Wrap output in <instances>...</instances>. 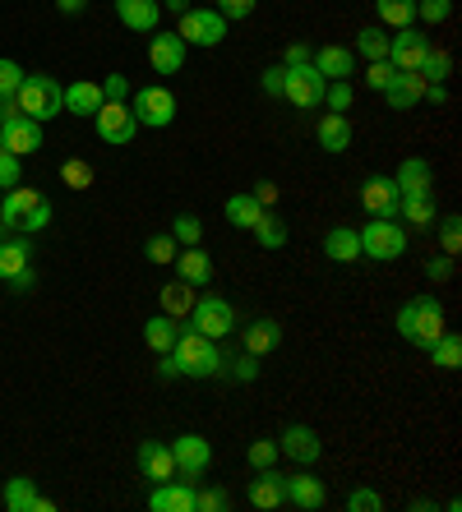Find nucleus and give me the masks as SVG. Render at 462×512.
Segmentation results:
<instances>
[{"label":"nucleus","instance_id":"6","mask_svg":"<svg viewBox=\"0 0 462 512\" xmlns=\"http://www.w3.org/2000/svg\"><path fill=\"white\" fill-rule=\"evenodd\" d=\"M356 236H361V254H365V259L389 263V259H402V254H407V231H402L398 222H389V217L365 222Z\"/></svg>","mask_w":462,"mask_h":512},{"label":"nucleus","instance_id":"53","mask_svg":"<svg viewBox=\"0 0 462 512\" xmlns=\"http://www.w3.org/2000/svg\"><path fill=\"white\" fill-rule=\"evenodd\" d=\"M98 88H102V102H125L130 97V79L125 74H107Z\"/></svg>","mask_w":462,"mask_h":512},{"label":"nucleus","instance_id":"43","mask_svg":"<svg viewBox=\"0 0 462 512\" xmlns=\"http://www.w3.org/2000/svg\"><path fill=\"white\" fill-rule=\"evenodd\" d=\"M171 236H176V245H199V236H204V227H199V217L195 213H181L176 217V227H171Z\"/></svg>","mask_w":462,"mask_h":512},{"label":"nucleus","instance_id":"1","mask_svg":"<svg viewBox=\"0 0 462 512\" xmlns=\"http://www.w3.org/2000/svg\"><path fill=\"white\" fill-rule=\"evenodd\" d=\"M176 360H181V374L185 379H218V374H227V360H222L218 342L204 333H195V328H181V337H176Z\"/></svg>","mask_w":462,"mask_h":512},{"label":"nucleus","instance_id":"8","mask_svg":"<svg viewBox=\"0 0 462 512\" xmlns=\"http://www.w3.org/2000/svg\"><path fill=\"white\" fill-rule=\"evenodd\" d=\"M171 457H176V476L181 480H204V471L213 466V443L204 434H181V439L171 443Z\"/></svg>","mask_w":462,"mask_h":512},{"label":"nucleus","instance_id":"33","mask_svg":"<svg viewBox=\"0 0 462 512\" xmlns=\"http://www.w3.org/2000/svg\"><path fill=\"white\" fill-rule=\"evenodd\" d=\"M28 259H33L28 240H0V282H10V277L24 273Z\"/></svg>","mask_w":462,"mask_h":512},{"label":"nucleus","instance_id":"11","mask_svg":"<svg viewBox=\"0 0 462 512\" xmlns=\"http://www.w3.org/2000/svg\"><path fill=\"white\" fill-rule=\"evenodd\" d=\"M130 111L139 125H148V130H167L171 120H176V93H167V88H139Z\"/></svg>","mask_w":462,"mask_h":512},{"label":"nucleus","instance_id":"46","mask_svg":"<svg viewBox=\"0 0 462 512\" xmlns=\"http://www.w3.org/2000/svg\"><path fill=\"white\" fill-rule=\"evenodd\" d=\"M439 240H444V254L458 259V250H462V217H444V222H439Z\"/></svg>","mask_w":462,"mask_h":512},{"label":"nucleus","instance_id":"59","mask_svg":"<svg viewBox=\"0 0 462 512\" xmlns=\"http://www.w3.org/2000/svg\"><path fill=\"white\" fill-rule=\"evenodd\" d=\"M430 102V107H449V88L444 84H426V93H421Z\"/></svg>","mask_w":462,"mask_h":512},{"label":"nucleus","instance_id":"54","mask_svg":"<svg viewBox=\"0 0 462 512\" xmlns=\"http://www.w3.org/2000/svg\"><path fill=\"white\" fill-rule=\"evenodd\" d=\"M347 508L352 512H379L384 508V499H379L375 489H352V494H347Z\"/></svg>","mask_w":462,"mask_h":512},{"label":"nucleus","instance_id":"39","mask_svg":"<svg viewBox=\"0 0 462 512\" xmlns=\"http://www.w3.org/2000/svg\"><path fill=\"white\" fill-rule=\"evenodd\" d=\"M250 231H255V240L264 245V250H282V245H287V222H282V217H273V213H264Z\"/></svg>","mask_w":462,"mask_h":512},{"label":"nucleus","instance_id":"55","mask_svg":"<svg viewBox=\"0 0 462 512\" xmlns=\"http://www.w3.org/2000/svg\"><path fill=\"white\" fill-rule=\"evenodd\" d=\"M255 5H259V0H218L213 10H218L222 19H250V14H255Z\"/></svg>","mask_w":462,"mask_h":512},{"label":"nucleus","instance_id":"13","mask_svg":"<svg viewBox=\"0 0 462 512\" xmlns=\"http://www.w3.org/2000/svg\"><path fill=\"white\" fill-rule=\"evenodd\" d=\"M398 185H393V176H370L361 185V208L370 217H389V222H398Z\"/></svg>","mask_w":462,"mask_h":512},{"label":"nucleus","instance_id":"34","mask_svg":"<svg viewBox=\"0 0 462 512\" xmlns=\"http://www.w3.org/2000/svg\"><path fill=\"white\" fill-rule=\"evenodd\" d=\"M37 485L28 476H14V480H5V508L10 512H37Z\"/></svg>","mask_w":462,"mask_h":512},{"label":"nucleus","instance_id":"21","mask_svg":"<svg viewBox=\"0 0 462 512\" xmlns=\"http://www.w3.org/2000/svg\"><path fill=\"white\" fill-rule=\"evenodd\" d=\"M421 93H426V79L416 70H398L389 79V88H384V102H389L393 111H412L416 102H421Z\"/></svg>","mask_w":462,"mask_h":512},{"label":"nucleus","instance_id":"14","mask_svg":"<svg viewBox=\"0 0 462 512\" xmlns=\"http://www.w3.org/2000/svg\"><path fill=\"white\" fill-rule=\"evenodd\" d=\"M42 199H47V194L28 190V185H14V190H5V199H0V222H5L10 231H24L28 217L42 208Z\"/></svg>","mask_w":462,"mask_h":512},{"label":"nucleus","instance_id":"2","mask_svg":"<svg viewBox=\"0 0 462 512\" xmlns=\"http://www.w3.org/2000/svg\"><path fill=\"white\" fill-rule=\"evenodd\" d=\"M398 333L407 337L412 346L430 351V346H435V337L444 333V305H439L435 296H416V300H407V305L398 310Z\"/></svg>","mask_w":462,"mask_h":512},{"label":"nucleus","instance_id":"12","mask_svg":"<svg viewBox=\"0 0 462 512\" xmlns=\"http://www.w3.org/2000/svg\"><path fill=\"white\" fill-rule=\"evenodd\" d=\"M278 453H287V462L296 466H315L324 457V443H319V434L310 425H287L278 439Z\"/></svg>","mask_w":462,"mask_h":512},{"label":"nucleus","instance_id":"41","mask_svg":"<svg viewBox=\"0 0 462 512\" xmlns=\"http://www.w3.org/2000/svg\"><path fill=\"white\" fill-rule=\"evenodd\" d=\"M61 180L70 190H88L93 185V167H88L84 157H70V162H61Z\"/></svg>","mask_w":462,"mask_h":512},{"label":"nucleus","instance_id":"44","mask_svg":"<svg viewBox=\"0 0 462 512\" xmlns=\"http://www.w3.org/2000/svg\"><path fill=\"white\" fill-rule=\"evenodd\" d=\"M352 84H347V79H333V84H324V107L329 111H347L352 107Z\"/></svg>","mask_w":462,"mask_h":512},{"label":"nucleus","instance_id":"26","mask_svg":"<svg viewBox=\"0 0 462 512\" xmlns=\"http://www.w3.org/2000/svg\"><path fill=\"white\" fill-rule=\"evenodd\" d=\"M315 139L324 153H347V148H352V120L342 116V111H329V116L315 125Z\"/></svg>","mask_w":462,"mask_h":512},{"label":"nucleus","instance_id":"30","mask_svg":"<svg viewBox=\"0 0 462 512\" xmlns=\"http://www.w3.org/2000/svg\"><path fill=\"white\" fill-rule=\"evenodd\" d=\"M98 107H102V88L98 84L74 79V84L65 88V111H70V116H93Z\"/></svg>","mask_w":462,"mask_h":512},{"label":"nucleus","instance_id":"23","mask_svg":"<svg viewBox=\"0 0 462 512\" xmlns=\"http://www.w3.org/2000/svg\"><path fill=\"white\" fill-rule=\"evenodd\" d=\"M116 14L130 33H153L162 19V5L158 0H116Z\"/></svg>","mask_w":462,"mask_h":512},{"label":"nucleus","instance_id":"42","mask_svg":"<svg viewBox=\"0 0 462 512\" xmlns=\"http://www.w3.org/2000/svg\"><path fill=\"white\" fill-rule=\"evenodd\" d=\"M19 84H24V65L10 56H0V102L19 93Z\"/></svg>","mask_w":462,"mask_h":512},{"label":"nucleus","instance_id":"24","mask_svg":"<svg viewBox=\"0 0 462 512\" xmlns=\"http://www.w3.org/2000/svg\"><path fill=\"white\" fill-rule=\"evenodd\" d=\"M176 277L181 282H190V286H208L213 282V259H208L199 245H185V250H176Z\"/></svg>","mask_w":462,"mask_h":512},{"label":"nucleus","instance_id":"58","mask_svg":"<svg viewBox=\"0 0 462 512\" xmlns=\"http://www.w3.org/2000/svg\"><path fill=\"white\" fill-rule=\"evenodd\" d=\"M181 374V360H176V351H162V365H158V379H176Z\"/></svg>","mask_w":462,"mask_h":512},{"label":"nucleus","instance_id":"27","mask_svg":"<svg viewBox=\"0 0 462 512\" xmlns=\"http://www.w3.org/2000/svg\"><path fill=\"white\" fill-rule=\"evenodd\" d=\"M241 346L250 351V356H268V351H278V346H282V323H278V319H255V323H245Z\"/></svg>","mask_w":462,"mask_h":512},{"label":"nucleus","instance_id":"63","mask_svg":"<svg viewBox=\"0 0 462 512\" xmlns=\"http://www.w3.org/2000/svg\"><path fill=\"white\" fill-rule=\"evenodd\" d=\"M56 10H61V14H84L88 0H56Z\"/></svg>","mask_w":462,"mask_h":512},{"label":"nucleus","instance_id":"56","mask_svg":"<svg viewBox=\"0 0 462 512\" xmlns=\"http://www.w3.org/2000/svg\"><path fill=\"white\" fill-rule=\"evenodd\" d=\"M282 84H287V65H268V70H264V93L268 97H282Z\"/></svg>","mask_w":462,"mask_h":512},{"label":"nucleus","instance_id":"22","mask_svg":"<svg viewBox=\"0 0 462 512\" xmlns=\"http://www.w3.org/2000/svg\"><path fill=\"white\" fill-rule=\"evenodd\" d=\"M148 60H153V70H158V74H181L185 42L176 33H158L153 42H148Z\"/></svg>","mask_w":462,"mask_h":512},{"label":"nucleus","instance_id":"25","mask_svg":"<svg viewBox=\"0 0 462 512\" xmlns=\"http://www.w3.org/2000/svg\"><path fill=\"white\" fill-rule=\"evenodd\" d=\"M393 185H398V194H435V171H430L426 157H407Z\"/></svg>","mask_w":462,"mask_h":512},{"label":"nucleus","instance_id":"31","mask_svg":"<svg viewBox=\"0 0 462 512\" xmlns=\"http://www.w3.org/2000/svg\"><path fill=\"white\" fill-rule=\"evenodd\" d=\"M324 254H329L333 263H356L361 259V236H356L352 227H333L329 236H324Z\"/></svg>","mask_w":462,"mask_h":512},{"label":"nucleus","instance_id":"52","mask_svg":"<svg viewBox=\"0 0 462 512\" xmlns=\"http://www.w3.org/2000/svg\"><path fill=\"white\" fill-rule=\"evenodd\" d=\"M227 374H231L236 383H255V379H259V356H250V351H245V356H236Z\"/></svg>","mask_w":462,"mask_h":512},{"label":"nucleus","instance_id":"3","mask_svg":"<svg viewBox=\"0 0 462 512\" xmlns=\"http://www.w3.org/2000/svg\"><path fill=\"white\" fill-rule=\"evenodd\" d=\"M14 107L24 111L28 120H56L65 111V88L51 79V74H24V84L14 93Z\"/></svg>","mask_w":462,"mask_h":512},{"label":"nucleus","instance_id":"62","mask_svg":"<svg viewBox=\"0 0 462 512\" xmlns=\"http://www.w3.org/2000/svg\"><path fill=\"white\" fill-rule=\"evenodd\" d=\"M305 60H310V47L296 42V47H287V60H282V65H305Z\"/></svg>","mask_w":462,"mask_h":512},{"label":"nucleus","instance_id":"10","mask_svg":"<svg viewBox=\"0 0 462 512\" xmlns=\"http://www.w3.org/2000/svg\"><path fill=\"white\" fill-rule=\"evenodd\" d=\"M93 125H98V139L116 143V148H125V143L139 134V120H134L130 102H102V107L93 111Z\"/></svg>","mask_w":462,"mask_h":512},{"label":"nucleus","instance_id":"50","mask_svg":"<svg viewBox=\"0 0 462 512\" xmlns=\"http://www.w3.org/2000/svg\"><path fill=\"white\" fill-rule=\"evenodd\" d=\"M416 14H421L426 24H444L453 14V0H416Z\"/></svg>","mask_w":462,"mask_h":512},{"label":"nucleus","instance_id":"38","mask_svg":"<svg viewBox=\"0 0 462 512\" xmlns=\"http://www.w3.org/2000/svg\"><path fill=\"white\" fill-rule=\"evenodd\" d=\"M416 74H421L426 84H444V79L453 74V56H449V51H439V47H430L426 60L416 65Z\"/></svg>","mask_w":462,"mask_h":512},{"label":"nucleus","instance_id":"45","mask_svg":"<svg viewBox=\"0 0 462 512\" xmlns=\"http://www.w3.org/2000/svg\"><path fill=\"white\" fill-rule=\"evenodd\" d=\"M245 457H250V466H255V471H264V466H278V439H255Z\"/></svg>","mask_w":462,"mask_h":512},{"label":"nucleus","instance_id":"35","mask_svg":"<svg viewBox=\"0 0 462 512\" xmlns=\"http://www.w3.org/2000/svg\"><path fill=\"white\" fill-rule=\"evenodd\" d=\"M176 337H181V328H176V319H167V314H158V319H148V323H144V342L153 346L158 356L176 346Z\"/></svg>","mask_w":462,"mask_h":512},{"label":"nucleus","instance_id":"61","mask_svg":"<svg viewBox=\"0 0 462 512\" xmlns=\"http://www.w3.org/2000/svg\"><path fill=\"white\" fill-rule=\"evenodd\" d=\"M10 286H14V291H19V296H28V291H33V286H37L33 268H24V273H19V277H10Z\"/></svg>","mask_w":462,"mask_h":512},{"label":"nucleus","instance_id":"51","mask_svg":"<svg viewBox=\"0 0 462 512\" xmlns=\"http://www.w3.org/2000/svg\"><path fill=\"white\" fill-rule=\"evenodd\" d=\"M393 74H398V70H393L389 60H370V70H365V88H375V93H384Z\"/></svg>","mask_w":462,"mask_h":512},{"label":"nucleus","instance_id":"48","mask_svg":"<svg viewBox=\"0 0 462 512\" xmlns=\"http://www.w3.org/2000/svg\"><path fill=\"white\" fill-rule=\"evenodd\" d=\"M176 250H181V245H176V236H153L148 240V263H171L176 259Z\"/></svg>","mask_w":462,"mask_h":512},{"label":"nucleus","instance_id":"49","mask_svg":"<svg viewBox=\"0 0 462 512\" xmlns=\"http://www.w3.org/2000/svg\"><path fill=\"white\" fill-rule=\"evenodd\" d=\"M227 489H218V485H213V489H195V512H222V508H227Z\"/></svg>","mask_w":462,"mask_h":512},{"label":"nucleus","instance_id":"16","mask_svg":"<svg viewBox=\"0 0 462 512\" xmlns=\"http://www.w3.org/2000/svg\"><path fill=\"white\" fill-rule=\"evenodd\" d=\"M139 476L162 485V480H176V457H171V443L144 439L139 443Z\"/></svg>","mask_w":462,"mask_h":512},{"label":"nucleus","instance_id":"37","mask_svg":"<svg viewBox=\"0 0 462 512\" xmlns=\"http://www.w3.org/2000/svg\"><path fill=\"white\" fill-rule=\"evenodd\" d=\"M430 360H435V370H458V365H462V342H458V333H439L435 346H430Z\"/></svg>","mask_w":462,"mask_h":512},{"label":"nucleus","instance_id":"40","mask_svg":"<svg viewBox=\"0 0 462 512\" xmlns=\"http://www.w3.org/2000/svg\"><path fill=\"white\" fill-rule=\"evenodd\" d=\"M356 51H361L365 60H389V33H384V28H361Z\"/></svg>","mask_w":462,"mask_h":512},{"label":"nucleus","instance_id":"28","mask_svg":"<svg viewBox=\"0 0 462 512\" xmlns=\"http://www.w3.org/2000/svg\"><path fill=\"white\" fill-rule=\"evenodd\" d=\"M398 217H402V222H412L416 231H430L439 222V217H435V199H430V194H402V199H398Z\"/></svg>","mask_w":462,"mask_h":512},{"label":"nucleus","instance_id":"15","mask_svg":"<svg viewBox=\"0 0 462 512\" xmlns=\"http://www.w3.org/2000/svg\"><path fill=\"white\" fill-rule=\"evenodd\" d=\"M398 37H389V65L393 70H416L430 51V37L416 33V28H393Z\"/></svg>","mask_w":462,"mask_h":512},{"label":"nucleus","instance_id":"60","mask_svg":"<svg viewBox=\"0 0 462 512\" xmlns=\"http://www.w3.org/2000/svg\"><path fill=\"white\" fill-rule=\"evenodd\" d=\"M250 194H255V199L268 208V203L278 199V185H273V180H255V190H250Z\"/></svg>","mask_w":462,"mask_h":512},{"label":"nucleus","instance_id":"19","mask_svg":"<svg viewBox=\"0 0 462 512\" xmlns=\"http://www.w3.org/2000/svg\"><path fill=\"white\" fill-rule=\"evenodd\" d=\"M148 508L153 512H195V485L190 480H162L148 494Z\"/></svg>","mask_w":462,"mask_h":512},{"label":"nucleus","instance_id":"20","mask_svg":"<svg viewBox=\"0 0 462 512\" xmlns=\"http://www.w3.org/2000/svg\"><path fill=\"white\" fill-rule=\"evenodd\" d=\"M310 65L324 74V84H333V79H352L356 74V51L352 47H319V51H310Z\"/></svg>","mask_w":462,"mask_h":512},{"label":"nucleus","instance_id":"47","mask_svg":"<svg viewBox=\"0 0 462 512\" xmlns=\"http://www.w3.org/2000/svg\"><path fill=\"white\" fill-rule=\"evenodd\" d=\"M19 162H24V157H14L10 148L0 143V190H14V185H19Z\"/></svg>","mask_w":462,"mask_h":512},{"label":"nucleus","instance_id":"29","mask_svg":"<svg viewBox=\"0 0 462 512\" xmlns=\"http://www.w3.org/2000/svg\"><path fill=\"white\" fill-rule=\"evenodd\" d=\"M162 314H167V319H176V323H181L185 319V314H190V310H195V286H190V282H181V277H176V282H167V286H162Z\"/></svg>","mask_w":462,"mask_h":512},{"label":"nucleus","instance_id":"64","mask_svg":"<svg viewBox=\"0 0 462 512\" xmlns=\"http://www.w3.org/2000/svg\"><path fill=\"white\" fill-rule=\"evenodd\" d=\"M158 5H162V10H171V14H176V19H181V14L190 10V0H158Z\"/></svg>","mask_w":462,"mask_h":512},{"label":"nucleus","instance_id":"7","mask_svg":"<svg viewBox=\"0 0 462 512\" xmlns=\"http://www.w3.org/2000/svg\"><path fill=\"white\" fill-rule=\"evenodd\" d=\"M190 328H195V333H204V337H213V342H222V337L236 328V310H231L222 296H195Z\"/></svg>","mask_w":462,"mask_h":512},{"label":"nucleus","instance_id":"18","mask_svg":"<svg viewBox=\"0 0 462 512\" xmlns=\"http://www.w3.org/2000/svg\"><path fill=\"white\" fill-rule=\"evenodd\" d=\"M282 503H287V476H282L278 466H264L259 480H250V508L273 512V508H282Z\"/></svg>","mask_w":462,"mask_h":512},{"label":"nucleus","instance_id":"5","mask_svg":"<svg viewBox=\"0 0 462 512\" xmlns=\"http://www.w3.org/2000/svg\"><path fill=\"white\" fill-rule=\"evenodd\" d=\"M176 37H181L185 47H218L222 37H227V19L213 5H190L181 14V24H176Z\"/></svg>","mask_w":462,"mask_h":512},{"label":"nucleus","instance_id":"36","mask_svg":"<svg viewBox=\"0 0 462 512\" xmlns=\"http://www.w3.org/2000/svg\"><path fill=\"white\" fill-rule=\"evenodd\" d=\"M379 24L384 28H412L416 19V0H375Z\"/></svg>","mask_w":462,"mask_h":512},{"label":"nucleus","instance_id":"4","mask_svg":"<svg viewBox=\"0 0 462 512\" xmlns=\"http://www.w3.org/2000/svg\"><path fill=\"white\" fill-rule=\"evenodd\" d=\"M0 143H5L14 157H33L37 148H42V125L14 107V97L0 102Z\"/></svg>","mask_w":462,"mask_h":512},{"label":"nucleus","instance_id":"32","mask_svg":"<svg viewBox=\"0 0 462 512\" xmlns=\"http://www.w3.org/2000/svg\"><path fill=\"white\" fill-rule=\"evenodd\" d=\"M264 213H268V208L255 199V194H231V199H227V222H231V227H241V231H250Z\"/></svg>","mask_w":462,"mask_h":512},{"label":"nucleus","instance_id":"57","mask_svg":"<svg viewBox=\"0 0 462 512\" xmlns=\"http://www.w3.org/2000/svg\"><path fill=\"white\" fill-rule=\"evenodd\" d=\"M426 277H430V282H449V277H453V254H444V259H430L426 263Z\"/></svg>","mask_w":462,"mask_h":512},{"label":"nucleus","instance_id":"9","mask_svg":"<svg viewBox=\"0 0 462 512\" xmlns=\"http://www.w3.org/2000/svg\"><path fill=\"white\" fill-rule=\"evenodd\" d=\"M282 97L292 107H324V74L305 60V65H287V84H282Z\"/></svg>","mask_w":462,"mask_h":512},{"label":"nucleus","instance_id":"17","mask_svg":"<svg viewBox=\"0 0 462 512\" xmlns=\"http://www.w3.org/2000/svg\"><path fill=\"white\" fill-rule=\"evenodd\" d=\"M287 503L301 512H315L329 503V485L319 476H310V471H296V476H287Z\"/></svg>","mask_w":462,"mask_h":512}]
</instances>
